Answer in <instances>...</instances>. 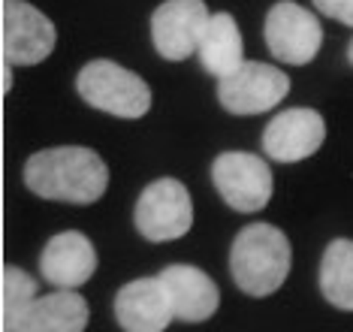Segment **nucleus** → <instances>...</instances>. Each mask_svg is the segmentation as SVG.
<instances>
[{
  "label": "nucleus",
  "mask_w": 353,
  "mask_h": 332,
  "mask_svg": "<svg viewBox=\"0 0 353 332\" xmlns=\"http://www.w3.org/2000/svg\"><path fill=\"white\" fill-rule=\"evenodd\" d=\"M199 64L208 76H230L239 64L245 61V46H242V30L230 12H214L208 15L203 37L196 46Z\"/></svg>",
  "instance_id": "15"
},
{
  "label": "nucleus",
  "mask_w": 353,
  "mask_h": 332,
  "mask_svg": "<svg viewBox=\"0 0 353 332\" xmlns=\"http://www.w3.org/2000/svg\"><path fill=\"white\" fill-rule=\"evenodd\" d=\"M34 299H37V281L30 278L25 269H19V266H6L3 269V299H0L6 332H10V326L19 320V314L25 311Z\"/></svg>",
  "instance_id": "17"
},
{
  "label": "nucleus",
  "mask_w": 353,
  "mask_h": 332,
  "mask_svg": "<svg viewBox=\"0 0 353 332\" xmlns=\"http://www.w3.org/2000/svg\"><path fill=\"white\" fill-rule=\"evenodd\" d=\"M115 318L124 332H163L172 318V305L160 278H136L115 296Z\"/></svg>",
  "instance_id": "13"
},
{
  "label": "nucleus",
  "mask_w": 353,
  "mask_h": 332,
  "mask_svg": "<svg viewBox=\"0 0 353 332\" xmlns=\"http://www.w3.org/2000/svg\"><path fill=\"white\" fill-rule=\"evenodd\" d=\"M266 46L281 64L290 67H305L317 58L323 46V28L317 15L293 0H278L266 12Z\"/></svg>",
  "instance_id": "8"
},
{
  "label": "nucleus",
  "mask_w": 353,
  "mask_h": 332,
  "mask_svg": "<svg viewBox=\"0 0 353 332\" xmlns=\"http://www.w3.org/2000/svg\"><path fill=\"white\" fill-rule=\"evenodd\" d=\"M230 272L248 296H272L290 275V242L272 224H248L232 242Z\"/></svg>",
  "instance_id": "2"
},
{
  "label": "nucleus",
  "mask_w": 353,
  "mask_h": 332,
  "mask_svg": "<svg viewBox=\"0 0 353 332\" xmlns=\"http://www.w3.org/2000/svg\"><path fill=\"white\" fill-rule=\"evenodd\" d=\"M58 30L52 19L28 0H3L0 6V46L10 67H34L54 52Z\"/></svg>",
  "instance_id": "5"
},
{
  "label": "nucleus",
  "mask_w": 353,
  "mask_h": 332,
  "mask_svg": "<svg viewBox=\"0 0 353 332\" xmlns=\"http://www.w3.org/2000/svg\"><path fill=\"white\" fill-rule=\"evenodd\" d=\"M212 182L230 208L242 215H254L269 206L275 182L263 157L251 151H223L212 164Z\"/></svg>",
  "instance_id": "6"
},
{
  "label": "nucleus",
  "mask_w": 353,
  "mask_h": 332,
  "mask_svg": "<svg viewBox=\"0 0 353 332\" xmlns=\"http://www.w3.org/2000/svg\"><path fill=\"white\" fill-rule=\"evenodd\" d=\"M320 293L329 305L341 311H353V242H329L323 263H320Z\"/></svg>",
  "instance_id": "16"
},
{
  "label": "nucleus",
  "mask_w": 353,
  "mask_h": 332,
  "mask_svg": "<svg viewBox=\"0 0 353 332\" xmlns=\"http://www.w3.org/2000/svg\"><path fill=\"white\" fill-rule=\"evenodd\" d=\"M157 278L166 287L175 320L203 323L208 318H214V311L221 305V293H218V284L203 269L179 263V266H166Z\"/></svg>",
  "instance_id": "12"
},
{
  "label": "nucleus",
  "mask_w": 353,
  "mask_h": 332,
  "mask_svg": "<svg viewBox=\"0 0 353 332\" xmlns=\"http://www.w3.org/2000/svg\"><path fill=\"white\" fill-rule=\"evenodd\" d=\"M25 184L43 199L91 206L109 188V169L94 148L58 145L30 155L25 164Z\"/></svg>",
  "instance_id": "1"
},
{
  "label": "nucleus",
  "mask_w": 353,
  "mask_h": 332,
  "mask_svg": "<svg viewBox=\"0 0 353 332\" xmlns=\"http://www.w3.org/2000/svg\"><path fill=\"white\" fill-rule=\"evenodd\" d=\"M136 230L148 242H175L194 226V202L179 178H157L136 199Z\"/></svg>",
  "instance_id": "4"
},
{
  "label": "nucleus",
  "mask_w": 353,
  "mask_h": 332,
  "mask_svg": "<svg viewBox=\"0 0 353 332\" xmlns=\"http://www.w3.org/2000/svg\"><path fill=\"white\" fill-rule=\"evenodd\" d=\"M208 21V6L203 0H166L151 15V39L160 58L188 61L196 55L199 37Z\"/></svg>",
  "instance_id": "10"
},
{
  "label": "nucleus",
  "mask_w": 353,
  "mask_h": 332,
  "mask_svg": "<svg viewBox=\"0 0 353 332\" xmlns=\"http://www.w3.org/2000/svg\"><path fill=\"white\" fill-rule=\"evenodd\" d=\"M326 139V121L317 109H284L263 130V151L278 164H299L320 151Z\"/></svg>",
  "instance_id": "9"
},
{
  "label": "nucleus",
  "mask_w": 353,
  "mask_h": 332,
  "mask_svg": "<svg viewBox=\"0 0 353 332\" xmlns=\"http://www.w3.org/2000/svg\"><path fill=\"white\" fill-rule=\"evenodd\" d=\"M314 6L329 19L353 28V0H314Z\"/></svg>",
  "instance_id": "18"
},
{
  "label": "nucleus",
  "mask_w": 353,
  "mask_h": 332,
  "mask_svg": "<svg viewBox=\"0 0 353 332\" xmlns=\"http://www.w3.org/2000/svg\"><path fill=\"white\" fill-rule=\"evenodd\" d=\"M97 269V251L91 239L79 230H67L49 239V245L39 254V275L52 287L76 290L82 287Z\"/></svg>",
  "instance_id": "11"
},
{
  "label": "nucleus",
  "mask_w": 353,
  "mask_h": 332,
  "mask_svg": "<svg viewBox=\"0 0 353 332\" xmlns=\"http://www.w3.org/2000/svg\"><path fill=\"white\" fill-rule=\"evenodd\" d=\"M347 58H350V64H353V39H350V46H347Z\"/></svg>",
  "instance_id": "19"
},
{
  "label": "nucleus",
  "mask_w": 353,
  "mask_h": 332,
  "mask_svg": "<svg viewBox=\"0 0 353 332\" xmlns=\"http://www.w3.org/2000/svg\"><path fill=\"white\" fill-rule=\"evenodd\" d=\"M88 302L76 290L58 287L54 293L37 296L19 320L10 326V332H85L88 326Z\"/></svg>",
  "instance_id": "14"
},
{
  "label": "nucleus",
  "mask_w": 353,
  "mask_h": 332,
  "mask_svg": "<svg viewBox=\"0 0 353 332\" xmlns=\"http://www.w3.org/2000/svg\"><path fill=\"white\" fill-rule=\"evenodd\" d=\"M76 91L88 106L115 118H142L151 109V88L142 76L115 61L97 58L76 76Z\"/></svg>",
  "instance_id": "3"
},
{
  "label": "nucleus",
  "mask_w": 353,
  "mask_h": 332,
  "mask_svg": "<svg viewBox=\"0 0 353 332\" xmlns=\"http://www.w3.org/2000/svg\"><path fill=\"white\" fill-rule=\"evenodd\" d=\"M290 94L284 70L263 61H242L230 76L218 79V100L232 115H260L275 109Z\"/></svg>",
  "instance_id": "7"
}]
</instances>
